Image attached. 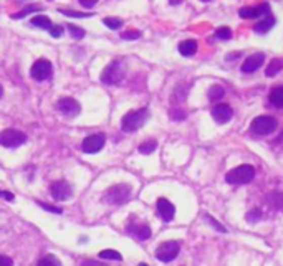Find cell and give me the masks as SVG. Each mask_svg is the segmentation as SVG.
<instances>
[{"mask_svg":"<svg viewBox=\"0 0 283 266\" xmlns=\"http://www.w3.org/2000/svg\"><path fill=\"white\" fill-rule=\"evenodd\" d=\"M149 112L148 109H137V111H129L128 114H124L121 119V129L124 132H134L139 128H143L144 123L148 121Z\"/></svg>","mask_w":283,"mask_h":266,"instance_id":"6da1fadb","label":"cell"},{"mask_svg":"<svg viewBox=\"0 0 283 266\" xmlns=\"http://www.w3.org/2000/svg\"><path fill=\"white\" fill-rule=\"evenodd\" d=\"M126 74V65L123 60H115L104 68L101 73V81L106 85H118L121 83Z\"/></svg>","mask_w":283,"mask_h":266,"instance_id":"7a4b0ae2","label":"cell"},{"mask_svg":"<svg viewBox=\"0 0 283 266\" xmlns=\"http://www.w3.org/2000/svg\"><path fill=\"white\" fill-rule=\"evenodd\" d=\"M131 195V187L128 183H119V185H113L104 192L103 199L106 204L111 205H121L124 202H128Z\"/></svg>","mask_w":283,"mask_h":266,"instance_id":"3957f363","label":"cell"},{"mask_svg":"<svg viewBox=\"0 0 283 266\" xmlns=\"http://www.w3.org/2000/svg\"><path fill=\"white\" fill-rule=\"evenodd\" d=\"M25 142H27V136H25L22 131L5 129L0 132V145L5 149H17Z\"/></svg>","mask_w":283,"mask_h":266,"instance_id":"277c9868","label":"cell"},{"mask_svg":"<svg viewBox=\"0 0 283 266\" xmlns=\"http://www.w3.org/2000/svg\"><path fill=\"white\" fill-rule=\"evenodd\" d=\"M255 177V169L252 166H238L232 169L225 175V180L229 183H249L254 180Z\"/></svg>","mask_w":283,"mask_h":266,"instance_id":"5b68a950","label":"cell"},{"mask_svg":"<svg viewBox=\"0 0 283 266\" xmlns=\"http://www.w3.org/2000/svg\"><path fill=\"white\" fill-rule=\"evenodd\" d=\"M276 129V121L270 116H260L255 118L254 123L250 126V131L254 132L255 136H268Z\"/></svg>","mask_w":283,"mask_h":266,"instance_id":"8992f818","label":"cell"},{"mask_svg":"<svg viewBox=\"0 0 283 266\" xmlns=\"http://www.w3.org/2000/svg\"><path fill=\"white\" fill-rule=\"evenodd\" d=\"M179 251H181L179 242H164V243H161L159 246H157L156 258L162 263H169V261H172V259L178 258Z\"/></svg>","mask_w":283,"mask_h":266,"instance_id":"52a82bcc","label":"cell"},{"mask_svg":"<svg viewBox=\"0 0 283 266\" xmlns=\"http://www.w3.org/2000/svg\"><path fill=\"white\" fill-rule=\"evenodd\" d=\"M53 73V66L48 60H39L33 63V66L30 69V76L35 81H45Z\"/></svg>","mask_w":283,"mask_h":266,"instance_id":"ba28073f","label":"cell"},{"mask_svg":"<svg viewBox=\"0 0 283 266\" xmlns=\"http://www.w3.org/2000/svg\"><path fill=\"white\" fill-rule=\"evenodd\" d=\"M104 141H106V137H104V134H101V132H98V134H91L83 141L81 149H83V152H86V154H94V152H99L103 149Z\"/></svg>","mask_w":283,"mask_h":266,"instance_id":"9c48e42d","label":"cell"},{"mask_svg":"<svg viewBox=\"0 0 283 266\" xmlns=\"http://www.w3.org/2000/svg\"><path fill=\"white\" fill-rule=\"evenodd\" d=\"M56 106H58V111L63 114V116H66V118L78 116L80 111H81L80 103L77 99H73V98H61Z\"/></svg>","mask_w":283,"mask_h":266,"instance_id":"30bf717a","label":"cell"},{"mask_svg":"<svg viewBox=\"0 0 283 266\" xmlns=\"http://www.w3.org/2000/svg\"><path fill=\"white\" fill-rule=\"evenodd\" d=\"M50 194L55 200H68L72 197V187L65 180H55L50 183Z\"/></svg>","mask_w":283,"mask_h":266,"instance_id":"8fae6325","label":"cell"},{"mask_svg":"<svg viewBox=\"0 0 283 266\" xmlns=\"http://www.w3.org/2000/svg\"><path fill=\"white\" fill-rule=\"evenodd\" d=\"M232 114H234V111H232V107L229 104H216L212 107V118L216 119V123L219 124L229 123Z\"/></svg>","mask_w":283,"mask_h":266,"instance_id":"7c38bea8","label":"cell"},{"mask_svg":"<svg viewBox=\"0 0 283 266\" xmlns=\"http://www.w3.org/2000/svg\"><path fill=\"white\" fill-rule=\"evenodd\" d=\"M267 14H270V7L267 4H262L259 7H243L238 10V15L242 18H259Z\"/></svg>","mask_w":283,"mask_h":266,"instance_id":"4fadbf2b","label":"cell"},{"mask_svg":"<svg viewBox=\"0 0 283 266\" xmlns=\"http://www.w3.org/2000/svg\"><path fill=\"white\" fill-rule=\"evenodd\" d=\"M263 60H265V56L262 53H255V55H250L247 60L243 61L242 65V71L243 73H254L257 71L262 65H263Z\"/></svg>","mask_w":283,"mask_h":266,"instance_id":"5bb4252c","label":"cell"},{"mask_svg":"<svg viewBox=\"0 0 283 266\" xmlns=\"http://www.w3.org/2000/svg\"><path fill=\"white\" fill-rule=\"evenodd\" d=\"M157 212H159L161 218L164 221H171L174 218V213H175V208L169 200L166 199H159L157 200Z\"/></svg>","mask_w":283,"mask_h":266,"instance_id":"9a60e30c","label":"cell"},{"mask_svg":"<svg viewBox=\"0 0 283 266\" xmlns=\"http://www.w3.org/2000/svg\"><path fill=\"white\" fill-rule=\"evenodd\" d=\"M275 25V18H273V15H270V14H267L265 15V18H263L262 22H259L254 27V30L257 31V33H260V35H263V33H267V31H270V28H272Z\"/></svg>","mask_w":283,"mask_h":266,"instance_id":"2e32d148","label":"cell"},{"mask_svg":"<svg viewBox=\"0 0 283 266\" xmlns=\"http://www.w3.org/2000/svg\"><path fill=\"white\" fill-rule=\"evenodd\" d=\"M197 52V43L194 42V40H184V42H181V45H179V53L182 56H192V55H196Z\"/></svg>","mask_w":283,"mask_h":266,"instance_id":"e0dca14e","label":"cell"},{"mask_svg":"<svg viewBox=\"0 0 283 266\" xmlns=\"http://www.w3.org/2000/svg\"><path fill=\"white\" fill-rule=\"evenodd\" d=\"M129 232L133 233V235L137 240H148L151 237V228L148 225H136V226H131Z\"/></svg>","mask_w":283,"mask_h":266,"instance_id":"ac0fdd59","label":"cell"},{"mask_svg":"<svg viewBox=\"0 0 283 266\" xmlns=\"http://www.w3.org/2000/svg\"><path fill=\"white\" fill-rule=\"evenodd\" d=\"M270 104L275 107H283V86L275 88V90L270 93Z\"/></svg>","mask_w":283,"mask_h":266,"instance_id":"d6986e66","label":"cell"},{"mask_svg":"<svg viewBox=\"0 0 283 266\" xmlns=\"http://www.w3.org/2000/svg\"><path fill=\"white\" fill-rule=\"evenodd\" d=\"M268 205L273 207L275 210H283V194L272 192L268 195Z\"/></svg>","mask_w":283,"mask_h":266,"instance_id":"ffe728a7","label":"cell"},{"mask_svg":"<svg viewBox=\"0 0 283 266\" xmlns=\"http://www.w3.org/2000/svg\"><path fill=\"white\" fill-rule=\"evenodd\" d=\"M281 69H283V60H280V58H275V60L270 61V65H268V68H267L265 74H267V76H270V78H272V76L278 74V73L281 71Z\"/></svg>","mask_w":283,"mask_h":266,"instance_id":"44dd1931","label":"cell"},{"mask_svg":"<svg viewBox=\"0 0 283 266\" xmlns=\"http://www.w3.org/2000/svg\"><path fill=\"white\" fill-rule=\"evenodd\" d=\"M31 25H35V27H39V28H43V30H50L53 27L52 22H50V18L45 17V15H37L31 18Z\"/></svg>","mask_w":283,"mask_h":266,"instance_id":"7402d4cb","label":"cell"},{"mask_svg":"<svg viewBox=\"0 0 283 266\" xmlns=\"http://www.w3.org/2000/svg\"><path fill=\"white\" fill-rule=\"evenodd\" d=\"M224 94H225V91H224L222 86L214 85V86L210 88V90H209V99L212 101V103H216V101H219V99L224 98Z\"/></svg>","mask_w":283,"mask_h":266,"instance_id":"603a6c76","label":"cell"},{"mask_svg":"<svg viewBox=\"0 0 283 266\" xmlns=\"http://www.w3.org/2000/svg\"><path fill=\"white\" fill-rule=\"evenodd\" d=\"M156 147H157V142L154 141V139H149V141L143 142L139 145V152L141 154H151V152L156 150Z\"/></svg>","mask_w":283,"mask_h":266,"instance_id":"cb8c5ba5","label":"cell"},{"mask_svg":"<svg viewBox=\"0 0 283 266\" xmlns=\"http://www.w3.org/2000/svg\"><path fill=\"white\" fill-rule=\"evenodd\" d=\"M40 10H42V7H39V5H28V7H25L23 10L17 12V14L12 15V18H23L25 15L31 14V12H40Z\"/></svg>","mask_w":283,"mask_h":266,"instance_id":"d4e9b609","label":"cell"},{"mask_svg":"<svg viewBox=\"0 0 283 266\" xmlns=\"http://www.w3.org/2000/svg\"><path fill=\"white\" fill-rule=\"evenodd\" d=\"M99 258H103V259H116V261H121V259H123V256L119 255L116 250H103L101 253H99Z\"/></svg>","mask_w":283,"mask_h":266,"instance_id":"484cf974","label":"cell"},{"mask_svg":"<svg viewBox=\"0 0 283 266\" xmlns=\"http://www.w3.org/2000/svg\"><path fill=\"white\" fill-rule=\"evenodd\" d=\"M103 23H104L108 28H111V30H118V28L123 27V20H119V18H113V17L104 18Z\"/></svg>","mask_w":283,"mask_h":266,"instance_id":"4316f807","label":"cell"},{"mask_svg":"<svg viewBox=\"0 0 283 266\" xmlns=\"http://www.w3.org/2000/svg\"><path fill=\"white\" fill-rule=\"evenodd\" d=\"M66 28H68V31H70V35L75 38V40H81V38L85 36L83 28L77 27V25H66Z\"/></svg>","mask_w":283,"mask_h":266,"instance_id":"83f0119b","label":"cell"},{"mask_svg":"<svg viewBox=\"0 0 283 266\" xmlns=\"http://www.w3.org/2000/svg\"><path fill=\"white\" fill-rule=\"evenodd\" d=\"M37 266H61V263H60L55 256L48 255V256H45V258H42Z\"/></svg>","mask_w":283,"mask_h":266,"instance_id":"f1b7e54d","label":"cell"},{"mask_svg":"<svg viewBox=\"0 0 283 266\" xmlns=\"http://www.w3.org/2000/svg\"><path fill=\"white\" fill-rule=\"evenodd\" d=\"M216 35H217V38H220V40H230V38H232V30L229 27H220Z\"/></svg>","mask_w":283,"mask_h":266,"instance_id":"f546056e","label":"cell"},{"mask_svg":"<svg viewBox=\"0 0 283 266\" xmlns=\"http://www.w3.org/2000/svg\"><path fill=\"white\" fill-rule=\"evenodd\" d=\"M60 14H63V15H70V17H75V18L93 17V14H81V12H72V10H63V9H60Z\"/></svg>","mask_w":283,"mask_h":266,"instance_id":"4dcf8cb0","label":"cell"},{"mask_svg":"<svg viewBox=\"0 0 283 266\" xmlns=\"http://www.w3.org/2000/svg\"><path fill=\"white\" fill-rule=\"evenodd\" d=\"M141 33L137 30L134 31H124V33L121 35V38H124V40H136V38H139Z\"/></svg>","mask_w":283,"mask_h":266,"instance_id":"1f68e13d","label":"cell"},{"mask_svg":"<svg viewBox=\"0 0 283 266\" xmlns=\"http://www.w3.org/2000/svg\"><path fill=\"white\" fill-rule=\"evenodd\" d=\"M48 31H50V35H52L53 38H60L61 33H63V27H60V25H53V27L50 28Z\"/></svg>","mask_w":283,"mask_h":266,"instance_id":"d6a6232c","label":"cell"},{"mask_svg":"<svg viewBox=\"0 0 283 266\" xmlns=\"http://www.w3.org/2000/svg\"><path fill=\"white\" fill-rule=\"evenodd\" d=\"M42 208H45V210H48V212H53V213H56V215H60L63 210L60 207H53V205H47V204H39Z\"/></svg>","mask_w":283,"mask_h":266,"instance_id":"836d02e7","label":"cell"},{"mask_svg":"<svg viewBox=\"0 0 283 266\" xmlns=\"http://www.w3.org/2000/svg\"><path fill=\"white\" fill-rule=\"evenodd\" d=\"M260 217H262L260 210H252V212L247 215V220H249V221H255V220H260Z\"/></svg>","mask_w":283,"mask_h":266,"instance_id":"e575fe53","label":"cell"},{"mask_svg":"<svg viewBox=\"0 0 283 266\" xmlns=\"http://www.w3.org/2000/svg\"><path fill=\"white\" fill-rule=\"evenodd\" d=\"M0 266H14V261H12V258L9 256L0 255Z\"/></svg>","mask_w":283,"mask_h":266,"instance_id":"d590c367","label":"cell"},{"mask_svg":"<svg viewBox=\"0 0 283 266\" xmlns=\"http://www.w3.org/2000/svg\"><path fill=\"white\" fill-rule=\"evenodd\" d=\"M207 220H209L210 223L214 225V228H216V230H219V232H225V228H224L222 225H220L219 221H216V220H214V218L210 217V215H207Z\"/></svg>","mask_w":283,"mask_h":266,"instance_id":"8d00e7d4","label":"cell"},{"mask_svg":"<svg viewBox=\"0 0 283 266\" xmlns=\"http://www.w3.org/2000/svg\"><path fill=\"white\" fill-rule=\"evenodd\" d=\"M0 197L5 199L7 202H14V200H15V195H14V194H10V192H4V190H0Z\"/></svg>","mask_w":283,"mask_h":266,"instance_id":"74e56055","label":"cell"},{"mask_svg":"<svg viewBox=\"0 0 283 266\" xmlns=\"http://www.w3.org/2000/svg\"><path fill=\"white\" fill-rule=\"evenodd\" d=\"M96 2H98V0H80V4L83 5L85 9H91V7H94V5H96Z\"/></svg>","mask_w":283,"mask_h":266,"instance_id":"f35d334b","label":"cell"},{"mask_svg":"<svg viewBox=\"0 0 283 266\" xmlns=\"http://www.w3.org/2000/svg\"><path fill=\"white\" fill-rule=\"evenodd\" d=\"M81 266H103V264H99L98 261H93V259H86V261L81 263Z\"/></svg>","mask_w":283,"mask_h":266,"instance_id":"ab89813d","label":"cell"},{"mask_svg":"<svg viewBox=\"0 0 283 266\" xmlns=\"http://www.w3.org/2000/svg\"><path fill=\"white\" fill-rule=\"evenodd\" d=\"M169 2H171L172 5H179V4L182 2V0H169Z\"/></svg>","mask_w":283,"mask_h":266,"instance_id":"60d3db41","label":"cell"},{"mask_svg":"<svg viewBox=\"0 0 283 266\" xmlns=\"http://www.w3.org/2000/svg\"><path fill=\"white\" fill-rule=\"evenodd\" d=\"M2 94H4V90H2V86H0V98H2Z\"/></svg>","mask_w":283,"mask_h":266,"instance_id":"b9f144b4","label":"cell"},{"mask_svg":"<svg viewBox=\"0 0 283 266\" xmlns=\"http://www.w3.org/2000/svg\"><path fill=\"white\" fill-rule=\"evenodd\" d=\"M202 2H209V0H202Z\"/></svg>","mask_w":283,"mask_h":266,"instance_id":"7bdbcfd3","label":"cell"}]
</instances>
